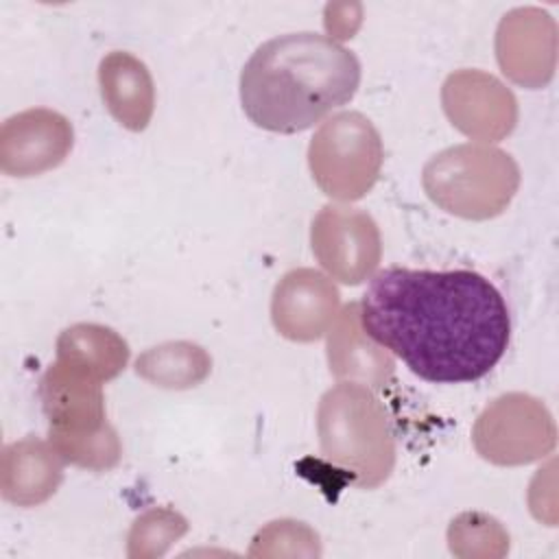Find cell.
<instances>
[{"instance_id": "cell-1", "label": "cell", "mask_w": 559, "mask_h": 559, "mask_svg": "<svg viewBox=\"0 0 559 559\" xmlns=\"http://www.w3.org/2000/svg\"><path fill=\"white\" fill-rule=\"evenodd\" d=\"M360 325L415 376L437 384L474 382L504 356L511 319L480 273L380 271L362 295Z\"/></svg>"}, {"instance_id": "cell-2", "label": "cell", "mask_w": 559, "mask_h": 559, "mask_svg": "<svg viewBox=\"0 0 559 559\" xmlns=\"http://www.w3.org/2000/svg\"><path fill=\"white\" fill-rule=\"evenodd\" d=\"M360 85L352 50L317 33L264 41L240 72L247 118L273 133H299L347 105Z\"/></svg>"}, {"instance_id": "cell-3", "label": "cell", "mask_w": 559, "mask_h": 559, "mask_svg": "<svg viewBox=\"0 0 559 559\" xmlns=\"http://www.w3.org/2000/svg\"><path fill=\"white\" fill-rule=\"evenodd\" d=\"M317 428L323 454L358 487H378L395 463L389 417L369 386L338 382L319 402Z\"/></svg>"}, {"instance_id": "cell-4", "label": "cell", "mask_w": 559, "mask_h": 559, "mask_svg": "<svg viewBox=\"0 0 559 559\" xmlns=\"http://www.w3.org/2000/svg\"><path fill=\"white\" fill-rule=\"evenodd\" d=\"M39 397L50 421L48 441L63 461L94 472L120 461L122 445L105 417L98 378L57 360L39 382Z\"/></svg>"}, {"instance_id": "cell-5", "label": "cell", "mask_w": 559, "mask_h": 559, "mask_svg": "<svg viewBox=\"0 0 559 559\" xmlns=\"http://www.w3.org/2000/svg\"><path fill=\"white\" fill-rule=\"evenodd\" d=\"M424 190L441 210L461 218H493L511 203L520 186L513 157L474 142L441 151L424 166Z\"/></svg>"}, {"instance_id": "cell-6", "label": "cell", "mask_w": 559, "mask_h": 559, "mask_svg": "<svg viewBox=\"0 0 559 559\" xmlns=\"http://www.w3.org/2000/svg\"><path fill=\"white\" fill-rule=\"evenodd\" d=\"M384 148L378 129L360 111L328 118L308 146L312 179L336 201L362 199L378 181Z\"/></svg>"}, {"instance_id": "cell-7", "label": "cell", "mask_w": 559, "mask_h": 559, "mask_svg": "<svg viewBox=\"0 0 559 559\" xmlns=\"http://www.w3.org/2000/svg\"><path fill=\"white\" fill-rule=\"evenodd\" d=\"M555 421L548 408L524 393L493 400L476 419L472 439L478 454L498 465H522L555 448Z\"/></svg>"}, {"instance_id": "cell-8", "label": "cell", "mask_w": 559, "mask_h": 559, "mask_svg": "<svg viewBox=\"0 0 559 559\" xmlns=\"http://www.w3.org/2000/svg\"><path fill=\"white\" fill-rule=\"evenodd\" d=\"M312 253L343 284L365 282L380 264L382 245L376 221L347 205H325L312 221Z\"/></svg>"}, {"instance_id": "cell-9", "label": "cell", "mask_w": 559, "mask_h": 559, "mask_svg": "<svg viewBox=\"0 0 559 559\" xmlns=\"http://www.w3.org/2000/svg\"><path fill=\"white\" fill-rule=\"evenodd\" d=\"M443 109L459 131L483 144L511 133L518 120L513 94L480 70H459L445 79Z\"/></svg>"}, {"instance_id": "cell-10", "label": "cell", "mask_w": 559, "mask_h": 559, "mask_svg": "<svg viewBox=\"0 0 559 559\" xmlns=\"http://www.w3.org/2000/svg\"><path fill=\"white\" fill-rule=\"evenodd\" d=\"M74 131L52 109H26L0 129V168L11 177H33L59 166L72 148Z\"/></svg>"}, {"instance_id": "cell-11", "label": "cell", "mask_w": 559, "mask_h": 559, "mask_svg": "<svg viewBox=\"0 0 559 559\" xmlns=\"http://www.w3.org/2000/svg\"><path fill=\"white\" fill-rule=\"evenodd\" d=\"M557 28L552 17L535 7L507 13L498 26L496 55L502 72L526 87L550 81L555 70Z\"/></svg>"}, {"instance_id": "cell-12", "label": "cell", "mask_w": 559, "mask_h": 559, "mask_svg": "<svg viewBox=\"0 0 559 559\" xmlns=\"http://www.w3.org/2000/svg\"><path fill=\"white\" fill-rule=\"evenodd\" d=\"M336 286L314 269L286 273L273 290L271 319L275 330L290 341H317L338 314Z\"/></svg>"}, {"instance_id": "cell-13", "label": "cell", "mask_w": 559, "mask_h": 559, "mask_svg": "<svg viewBox=\"0 0 559 559\" xmlns=\"http://www.w3.org/2000/svg\"><path fill=\"white\" fill-rule=\"evenodd\" d=\"M328 332V362L338 380L376 389L389 382L393 358L362 330L358 304L345 306Z\"/></svg>"}, {"instance_id": "cell-14", "label": "cell", "mask_w": 559, "mask_h": 559, "mask_svg": "<svg viewBox=\"0 0 559 559\" xmlns=\"http://www.w3.org/2000/svg\"><path fill=\"white\" fill-rule=\"evenodd\" d=\"M61 454L52 443L26 437L9 443L2 452L0 489L4 500L17 507H33L48 500L63 476Z\"/></svg>"}, {"instance_id": "cell-15", "label": "cell", "mask_w": 559, "mask_h": 559, "mask_svg": "<svg viewBox=\"0 0 559 559\" xmlns=\"http://www.w3.org/2000/svg\"><path fill=\"white\" fill-rule=\"evenodd\" d=\"M100 94L111 116L131 131H142L155 105L153 79L146 66L129 52H109L98 68Z\"/></svg>"}, {"instance_id": "cell-16", "label": "cell", "mask_w": 559, "mask_h": 559, "mask_svg": "<svg viewBox=\"0 0 559 559\" xmlns=\"http://www.w3.org/2000/svg\"><path fill=\"white\" fill-rule=\"evenodd\" d=\"M57 360L105 382L124 369L129 360V345L111 328L76 323L63 330L57 338Z\"/></svg>"}, {"instance_id": "cell-17", "label": "cell", "mask_w": 559, "mask_h": 559, "mask_svg": "<svg viewBox=\"0 0 559 559\" xmlns=\"http://www.w3.org/2000/svg\"><path fill=\"white\" fill-rule=\"evenodd\" d=\"M212 358L207 352L188 341L164 343L146 349L135 360V371L162 389H190L207 378Z\"/></svg>"}, {"instance_id": "cell-18", "label": "cell", "mask_w": 559, "mask_h": 559, "mask_svg": "<svg viewBox=\"0 0 559 559\" xmlns=\"http://www.w3.org/2000/svg\"><path fill=\"white\" fill-rule=\"evenodd\" d=\"M188 528V522L170 509H153L135 520L129 542L131 555H157L155 542H159L162 550L170 546L173 539L181 537Z\"/></svg>"}]
</instances>
